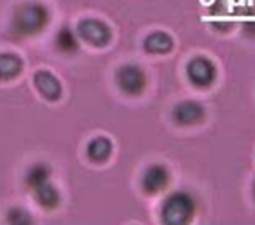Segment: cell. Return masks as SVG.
<instances>
[{
	"mask_svg": "<svg viewBox=\"0 0 255 225\" xmlns=\"http://www.w3.org/2000/svg\"><path fill=\"white\" fill-rule=\"evenodd\" d=\"M194 198L185 191H176L164 202L162 207V222L167 225H183L194 216Z\"/></svg>",
	"mask_w": 255,
	"mask_h": 225,
	"instance_id": "2",
	"label": "cell"
},
{
	"mask_svg": "<svg viewBox=\"0 0 255 225\" xmlns=\"http://www.w3.org/2000/svg\"><path fill=\"white\" fill-rule=\"evenodd\" d=\"M50 175H52V170H50L49 164H45V162H36V164H32L27 170V173H25V186H27L29 191H32L36 186L50 180Z\"/></svg>",
	"mask_w": 255,
	"mask_h": 225,
	"instance_id": "13",
	"label": "cell"
},
{
	"mask_svg": "<svg viewBox=\"0 0 255 225\" xmlns=\"http://www.w3.org/2000/svg\"><path fill=\"white\" fill-rule=\"evenodd\" d=\"M50 22V11L45 4L29 0L14 9L11 18V34L14 38H31L40 34Z\"/></svg>",
	"mask_w": 255,
	"mask_h": 225,
	"instance_id": "1",
	"label": "cell"
},
{
	"mask_svg": "<svg viewBox=\"0 0 255 225\" xmlns=\"http://www.w3.org/2000/svg\"><path fill=\"white\" fill-rule=\"evenodd\" d=\"M78 31L79 38L83 41H87L88 45L94 47H106L112 41V29L106 22L97 18H83L78 23Z\"/></svg>",
	"mask_w": 255,
	"mask_h": 225,
	"instance_id": "4",
	"label": "cell"
},
{
	"mask_svg": "<svg viewBox=\"0 0 255 225\" xmlns=\"http://www.w3.org/2000/svg\"><path fill=\"white\" fill-rule=\"evenodd\" d=\"M254 197H255V182H254Z\"/></svg>",
	"mask_w": 255,
	"mask_h": 225,
	"instance_id": "16",
	"label": "cell"
},
{
	"mask_svg": "<svg viewBox=\"0 0 255 225\" xmlns=\"http://www.w3.org/2000/svg\"><path fill=\"white\" fill-rule=\"evenodd\" d=\"M7 222L13 225H29L32 224V216L23 207H11L7 211Z\"/></svg>",
	"mask_w": 255,
	"mask_h": 225,
	"instance_id": "15",
	"label": "cell"
},
{
	"mask_svg": "<svg viewBox=\"0 0 255 225\" xmlns=\"http://www.w3.org/2000/svg\"><path fill=\"white\" fill-rule=\"evenodd\" d=\"M23 70V60L20 56L5 52L0 54V81H11L18 78Z\"/></svg>",
	"mask_w": 255,
	"mask_h": 225,
	"instance_id": "11",
	"label": "cell"
},
{
	"mask_svg": "<svg viewBox=\"0 0 255 225\" xmlns=\"http://www.w3.org/2000/svg\"><path fill=\"white\" fill-rule=\"evenodd\" d=\"M187 76L196 87L207 88L216 81V65L205 56H198L187 65Z\"/></svg>",
	"mask_w": 255,
	"mask_h": 225,
	"instance_id": "5",
	"label": "cell"
},
{
	"mask_svg": "<svg viewBox=\"0 0 255 225\" xmlns=\"http://www.w3.org/2000/svg\"><path fill=\"white\" fill-rule=\"evenodd\" d=\"M174 41L164 31H155L151 32L149 36L144 40V49L151 54H167L169 51H173Z\"/></svg>",
	"mask_w": 255,
	"mask_h": 225,
	"instance_id": "12",
	"label": "cell"
},
{
	"mask_svg": "<svg viewBox=\"0 0 255 225\" xmlns=\"http://www.w3.org/2000/svg\"><path fill=\"white\" fill-rule=\"evenodd\" d=\"M169 171L162 164H151L142 175V189L147 195H156L169 186Z\"/></svg>",
	"mask_w": 255,
	"mask_h": 225,
	"instance_id": "6",
	"label": "cell"
},
{
	"mask_svg": "<svg viewBox=\"0 0 255 225\" xmlns=\"http://www.w3.org/2000/svg\"><path fill=\"white\" fill-rule=\"evenodd\" d=\"M32 193H34V198H36L38 206L47 209V211L56 209V207L59 206V202H61V195H59L58 188H56L50 180L36 186V188L32 189Z\"/></svg>",
	"mask_w": 255,
	"mask_h": 225,
	"instance_id": "9",
	"label": "cell"
},
{
	"mask_svg": "<svg viewBox=\"0 0 255 225\" xmlns=\"http://www.w3.org/2000/svg\"><path fill=\"white\" fill-rule=\"evenodd\" d=\"M114 152V144L110 141L108 137H96L92 139L90 143H88L87 148V155L92 162H96V164H103L110 159Z\"/></svg>",
	"mask_w": 255,
	"mask_h": 225,
	"instance_id": "10",
	"label": "cell"
},
{
	"mask_svg": "<svg viewBox=\"0 0 255 225\" xmlns=\"http://www.w3.org/2000/svg\"><path fill=\"white\" fill-rule=\"evenodd\" d=\"M56 49L59 52H63L67 56H72L79 51V43L78 38L74 34V31L70 27H61L56 34Z\"/></svg>",
	"mask_w": 255,
	"mask_h": 225,
	"instance_id": "14",
	"label": "cell"
},
{
	"mask_svg": "<svg viewBox=\"0 0 255 225\" xmlns=\"http://www.w3.org/2000/svg\"><path fill=\"white\" fill-rule=\"evenodd\" d=\"M115 81H117L119 88L123 90L126 96L137 97L140 96L144 90H146L147 79L144 70L138 67V65H123L121 69L115 74Z\"/></svg>",
	"mask_w": 255,
	"mask_h": 225,
	"instance_id": "3",
	"label": "cell"
},
{
	"mask_svg": "<svg viewBox=\"0 0 255 225\" xmlns=\"http://www.w3.org/2000/svg\"><path fill=\"white\" fill-rule=\"evenodd\" d=\"M34 87L49 101H58L63 94V87H61L59 79L49 70H40L34 74Z\"/></svg>",
	"mask_w": 255,
	"mask_h": 225,
	"instance_id": "8",
	"label": "cell"
},
{
	"mask_svg": "<svg viewBox=\"0 0 255 225\" xmlns=\"http://www.w3.org/2000/svg\"><path fill=\"white\" fill-rule=\"evenodd\" d=\"M205 106L198 101H182L174 106L173 119L180 126H192L205 119Z\"/></svg>",
	"mask_w": 255,
	"mask_h": 225,
	"instance_id": "7",
	"label": "cell"
}]
</instances>
